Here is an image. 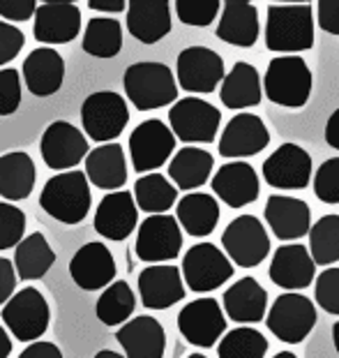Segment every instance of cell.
I'll return each instance as SVG.
<instances>
[{"mask_svg": "<svg viewBox=\"0 0 339 358\" xmlns=\"http://www.w3.org/2000/svg\"><path fill=\"white\" fill-rule=\"evenodd\" d=\"M314 299L321 310L339 317V266L319 273L314 282Z\"/></svg>", "mask_w": 339, "mask_h": 358, "instance_id": "44", "label": "cell"}, {"mask_svg": "<svg viewBox=\"0 0 339 358\" xmlns=\"http://www.w3.org/2000/svg\"><path fill=\"white\" fill-rule=\"evenodd\" d=\"M224 77V60L217 51L208 47H187L178 53L176 79L187 93L210 95L217 86H222Z\"/></svg>", "mask_w": 339, "mask_h": 358, "instance_id": "10", "label": "cell"}, {"mask_svg": "<svg viewBox=\"0 0 339 358\" xmlns=\"http://www.w3.org/2000/svg\"><path fill=\"white\" fill-rule=\"evenodd\" d=\"M310 252L316 266H330L339 262V215H323L312 224Z\"/></svg>", "mask_w": 339, "mask_h": 358, "instance_id": "40", "label": "cell"}, {"mask_svg": "<svg viewBox=\"0 0 339 358\" xmlns=\"http://www.w3.org/2000/svg\"><path fill=\"white\" fill-rule=\"evenodd\" d=\"M26 234V215L10 201H0V252L19 245Z\"/></svg>", "mask_w": 339, "mask_h": 358, "instance_id": "42", "label": "cell"}, {"mask_svg": "<svg viewBox=\"0 0 339 358\" xmlns=\"http://www.w3.org/2000/svg\"><path fill=\"white\" fill-rule=\"evenodd\" d=\"M42 210L63 224H79L93 206V194L84 171H65L51 178L40 194Z\"/></svg>", "mask_w": 339, "mask_h": 358, "instance_id": "4", "label": "cell"}, {"mask_svg": "<svg viewBox=\"0 0 339 358\" xmlns=\"http://www.w3.org/2000/svg\"><path fill=\"white\" fill-rule=\"evenodd\" d=\"M314 194L323 203L335 206L339 203V157L326 159L319 169L314 171Z\"/></svg>", "mask_w": 339, "mask_h": 358, "instance_id": "43", "label": "cell"}, {"mask_svg": "<svg viewBox=\"0 0 339 358\" xmlns=\"http://www.w3.org/2000/svg\"><path fill=\"white\" fill-rule=\"evenodd\" d=\"M263 86H261V74L252 63L238 60L231 67V72L226 74L220 88V100L226 109H252L261 102Z\"/></svg>", "mask_w": 339, "mask_h": 358, "instance_id": "30", "label": "cell"}, {"mask_svg": "<svg viewBox=\"0 0 339 358\" xmlns=\"http://www.w3.org/2000/svg\"><path fill=\"white\" fill-rule=\"evenodd\" d=\"M266 47L282 56H298L314 47L312 5H268Z\"/></svg>", "mask_w": 339, "mask_h": 358, "instance_id": "1", "label": "cell"}, {"mask_svg": "<svg viewBox=\"0 0 339 358\" xmlns=\"http://www.w3.org/2000/svg\"><path fill=\"white\" fill-rule=\"evenodd\" d=\"M273 358H298L293 352H280V354H275Z\"/></svg>", "mask_w": 339, "mask_h": 358, "instance_id": "56", "label": "cell"}, {"mask_svg": "<svg viewBox=\"0 0 339 358\" xmlns=\"http://www.w3.org/2000/svg\"><path fill=\"white\" fill-rule=\"evenodd\" d=\"M312 70L300 56L273 58L263 77V93L270 102L284 109H303L312 97Z\"/></svg>", "mask_w": 339, "mask_h": 358, "instance_id": "2", "label": "cell"}, {"mask_svg": "<svg viewBox=\"0 0 339 358\" xmlns=\"http://www.w3.org/2000/svg\"><path fill=\"white\" fill-rule=\"evenodd\" d=\"M187 358H208V356H203V354H190Z\"/></svg>", "mask_w": 339, "mask_h": 358, "instance_id": "57", "label": "cell"}, {"mask_svg": "<svg viewBox=\"0 0 339 358\" xmlns=\"http://www.w3.org/2000/svg\"><path fill=\"white\" fill-rule=\"evenodd\" d=\"M270 132L261 116L256 113H236L229 123H226L224 132L217 141V150L224 159H238L259 155L263 148H268Z\"/></svg>", "mask_w": 339, "mask_h": 358, "instance_id": "16", "label": "cell"}, {"mask_svg": "<svg viewBox=\"0 0 339 358\" xmlns=\"http://www.w3.org/2000/svg\"><path fill=\"white\" fill-rule=\"evenodd\" d=\"M35 0H0V17L7 21H28L37 14Z\"/></svg>", "mask_w": 339, "mask_h": 358, "instance_id": "47", "label": "cell"}, {"mask_svg": "<svg viewBox=\"0 0 339 358\" xmlns=\"http://www.w3.org/2000/svg\"><path fill=\"white\" fill-rule=\"evenodd\" d=\"M24 44H26V37L17 26L7 24V21H0V67L12 63L21 53V49H24Z\"/></svg>", "mask_w": 339, "mask_h": 358, "instance_id": "46", "label": "cell"}, {"mask_svg": "<svg viewBox=\"0 0 339 358\" xmlns=\"http://www.w3.org/2000/svg\"><path fill=\"white\" fill-rule=\"evenodd\" d=\"M17 289V273L10 259L0 257V308H5Z\"/></svg>", "mask_w": 339, "mask_h": 358, "instance_id": "49", "label": "cell"}, {"mask_svg": "<svg viewBox=\"0 0 339 358\" xmlns=\"http://www.w3.org/2000/svg\"><path fill=\"white\" fill-rule=\"evenodd\" d=\"M333 345H335V349H337V354H339V322L333 326Z\"/></svg>", "mask_w": 339, "mask_h": 358, "instance_id": "55", "label": "cell"}, {"mask_svg": "<svg viewBox=\"0 0 339 358\" xmlns=\"http://www.w3.org/2000/svg\"><path fill=\"white\" fill-rule=\"evenodd\" d=\"M268 331L286 345H298L316 326L314 301L300 292H286L277 296L266 317Z\"/></svg>", "mask_w": 339, "mask_h": 358, "instance_id": "5", "label": "cell"}, {"mask_svg": "<svg viewBox=\"0 0 339 358\" xmlns=\"http://www.w3.org/2000/svg\"><path fill=\"white\" fill-rule=\"evenodd\" d=\"M224 312L236 324H259L268 317V292L254 278L245 275L224 292Z\"/></svg>", "mask_w": 339, "mask_h": 358, "instance_id": "27", "label": "cell"}, {"mask_svg": "<svg viewBox=\"0 0 339 358\" xmlns=\"http://www.w3.org/2000/svg\"><path fill=\"white\" fill-rule=\"evenodd\" d=\"M222 245L231 264L240 268H254L270 255V236L259 217L238 215L233 222L226 224Z\"/></svg>", "mask_w": 339, "mask_h": 358, "instance_id": "9", "label": "cell"}, {"mask_svg": "<svg viewBox=\"0 0 339 358\" xmlns=\"http://www.w3.org/2000/svg\"><path fill=\"white\" fill-rule=\"evenodd\" d=\"M215 159L201 146H185L180 148L169 162V178L178 189H197L206 185L208 178H213Z\"/></svg>", "mask_w": 339, "mask_h": 358, "instance_id": "32", "label": "cell"}, {"mask_svg": "<svg viewBox=\"0 0 339 358\" xmlns=\"http://www.w3.org/2000/svg\"><path fill=\"white\" fill-rule=\"evenodd\" d=\"M81 123L88 134V139L104 143H113L123 134L125 125L130 123V109L125 104V97L113 90H100L88 95L81 106Z\"/></svg>", "mask_w": 339, "mask_h": 358, "instance_id": "6", "label": "cell"}, {"mask_svg": "<svg viewBox=\"0 0 339 358\" xmlns=\"http://www.w3.org/2000/svg\"><path fill=\"white\" fill-rule=\"evenodd\" d=\"M81 33V12L74 3H42L35 14V40L67 44Z\"/></svg>", "mask_w": 339, "mask_h": 358, "instance_id": "26", "label": "cell"}, {"mask_svg": "<svg viewBox=\"0 0 339 358\" xmlns=\"http://www.w3.org/2000/svg\"><path fill=\"white\" fill-rule=\"evenodd\" d=\"M134 308H137L134 292L125 280H118L102 292V296L97 299L95 312H97V319H100L104 326H120V324L125 326L127 319L132 317Z\"/></svg>", "mask_w": 339, "mask_h": 358, "instance_id": "38", "label": "cell"}, {"mask_svg": "<svg viewBox=\"0 0 339 358\" xmlns=\"http://www.w3.org/2000/svg\"><path fill=\"white\" fill-rule=\"evenodd\" d=\"M268 340L261 331L252 326H238L226 335L217 345V356L220 358H266Z\"/></svg>", "mask_w": 339, "mask_h": 358, "instance_id": "39", "label": "cell"}, {"mask_svg": "<svg viewBox=\"0 0 339 358\" xmlns=\"http://www.w3.org/2000/svg\"><path fill=\"white\" fill-rule=\"evenodd\" d=\"M125 95L139 111H153L178 100V79L164 63L143 60L125 70Z\"/></svg>", "mask_w": 339, "mask_h": 358, "instance_id": "3", "label": "cell"}, {"mask_svg": "<svg viewBox=\"0 0 339 358\" xmlns=\"http://www.w3.org/2000/svg\"><path fill=\"white\" fill-rule=\"evenodd\" d=\"M90 10H97V12H125V0H90L88 3Z\"/></svg>", "mask_w": 339, "mask_h": 358, "instance_id": "52", "label": "cell"}, {"mask_svg": "<svg viewBox=\"0 0 339 358\" xmlns=\"http://www.w3.org/2000/svg\"><path fill=\"white\" fill-rule=\"evenodd\" d=\"M183 271L171 264H155L141 271L139 275V296L143 308L167 310L185 299Z\"/></svg>", "mask_w": 339, "mask_h": 358, "instance_id": "21", "label": "cell"}, {"mask_svg": "<svg viewBox=\"0 0 339 358\" xmlns=\"http://www.w3.org/2000/svg\"><path fill=\"white\" fill-rule=\"evenodd\" d=\"M54 262H56L54 248L49 245V241L40 231L26 236L17 245V252H14V266H17V275L21 280L44 278L51 271Z\"/></svg>", "mask_w": 339, "mask_h": 358, "instance_id": "35", "label": "cell"}, {"mask_svg": "<svg viewBox=\"0 0 339 358\" xmlns=\"http://www.w3.org/2000/svg\"><path fill=\"white\" fill-rule=\"evenodd\" d=\"M118 345L125 358H164L167 352V333L155 317L141 315L116 331Z\"/></svg>", "mask_w": 339, "mask_h": 358, "instance_id": "24", "label": "cell"}, {"mask_svg": "<svg viewBox=\"0 0 339 358\" xmlns=\"http://www.w3.org/2000/svg\"><path fill=\"white\" fill-rule=\"evenodd\" d=\"M316 17L321 30L328 35H339V0H321L316 5Z\"/></svg>", "mask_w": 339, "mask_h": 358, "instance_id": "48", "label": "cell"}, {"mask_svg": "<svg viewBox=\"0 0 339 358\" xmlns=\"http://www.w3.org/2000/svg\"><path fill=\"white\" fill-rule=\"evenodd\" d=\"M263 217L280 241L293 243L300 241L303 236H310L312 231V208L310 203L296 196H282L270 194L266 201Z\"/></svg>", "mask_w": 339, "mask_h": 358, "instance_id": "20", "label": "cell"}, {"mask_svg": "<svg viewBox=\"0 0 339 358\" xmlns=\"http://www.w3.org/2000/svg\"><path fill=\"white\" fill-rule=\"evenodd\" d=\"M323 134H326L328 146L339 150V106L333 113H330V118H328V123H326V132H323Z\"/></svg>", "mask_w": 339, "mask_h": 358, "instance_id": "51", "label": "cell"}, {"mask_svg": "<svg viewBox=\"0 0 339 358\" xmlns=\"http://www.w3.org/2000/svg\"><path fill=\"white\" fill-rule=\"evenodd\" d=\"M312 178V155L298 143H282L263 162V180L275 189H305Z\"/></svg>", "mask_w": 339, "mask_h": 358, "instance_id": "15", "label": "cell"}, {"mask_svg": "<svg viewBox=\"0 0 339 358\" xmlns=\"http://www.w3.org/2000/svg\"><path fill=\"white\" fill-rule=\"evenodd\" d=\"M222 5L220 0H178L173 5L176 10V17L183 21L185 26H194V28H208L213 21L217 19V14H222Z\"/></svg>", "mask_w": 339, "mask_h": 358, "instance_id": "41", "label": "cell"}, {"mask_svg": "<svg viewBox=\"0 0 339 358\" xmlns=\"http://www.w3.org/2000/svg\"><path fill=\"white\" fill-rule=\"evenodd\" d=\"M215 35L222 42L231 44V47H254L261 35L259 10L252 3H245V0H229V3H224Z\"/></svg>", "mask_w": 339, "mask_h": 358, "instance_id": "25", "label": "cell"}, {"mask_svg": "<svg viewBox=\"0 0 339 358\" xmlns=\"http://www.w3.org/2000/svg\"><path fill=\"white\" fill-rule=\"evenodd\" d=\"M49 303L33 287L17 292L3 308L5 326L21 342H35L37 338H42L49 329Z\"/></svg>", "mask_w": 339, "mask_h": 358, "instance_id": "12", "label": "cell"}, {"mask_svg": "<svg viewBox=\"0 0 339 358\" xmlns=\"http://www.w3.org/2000/svg\"><path fill=\"white\" fill-rule=\"evenodd\" d=\"M21 104L19 72L12 67L0 70V116H12Z\"/></svg>", "mask_w": 339, "mask_h": 358, "instance_id": "45", "label": "cell"}, {"mask_svg": "<svg viewBox=\"0 0 339 358\" xmlns=\"http://www.w3.org/2000/svg\"><path fill=\"white\" fill-rule=\"evenodd\" d=\"M176 220L185 234L203 238V236L213 234L220 222V203L206 192H190L178 201Z\"/></svg>", "mask_w": 339, "mask_h": 358, "instance_id": "33", "label": "cell"}, {"mask_svg": "<svg viewBox=\"0 0 339 358\" xmlns=\"http://www.w3.org/2000/svg\"><path fill=\"white\" fill-rule=\"evenodd\" d=\"M210 185L217 199H222L229 208H245L259 199L261 192L259 173L245 159L222 164L210 178Z\"/></svg>", "mask_w": 339, "mask_h": 358, "instance_id": "18", "label": "cell"}, {"mask_svg": "<svg viewBox=\"0 0 339 358\" xmlns=\"http://www.w3.org/2000/svg\"><path fill=\"white\" fill-rule=\"evenodd\" d=\"M123 49V26L118 19H90L84 30V51L95 58H113Z\"/></svg>", "mask_w": 339, "mask_h": 358, "instance_id": "37", "label": "cell"}, {"mask_svg": "<svg viewBox=\"0 0 339 358\" xmlns=\"http://www.w3.org/2000/svg\"><path fill=\"white\" fill-rule=\"evenodd\" d=\"M40 153L49 169L65 171L88 157V139L79 127L70 125L67 120H56L44 129Z\"/></svg>", "mask_w": 339, "mask_h": 358, "instance_id": "17", "label": "cell"}, {"mask_svg": "<svg viewBox=\"0 0 339 358\" xmlns=\"http://www.w3.org/2000/svg\"><path fill=\"white\" fill-rule=\"evenodd\" d=\"M35 164L28 153L14 150L0 155V196L10 203L26 199L35 187Z\"/></svg>", "mask_w": 339, "mask_h": 358, "instance_id": "34", "label": "cell"}, {"mask_svg": "<svg viewBox=\"0 0 339 358\" xmlns=\"http://www.w3.org/2000/svg\"><path fill=\"white\" fill-rule=\"evenodd\" d=\"M137 257L148 264L173 262L183 250V229L178 220L171 215H150L139 224L137 234Z\"/></svg>", "mask_w": 339, "mask_h": 358, "instance_id": "14", "label": "cell"}, {"mask_svg": "<svg viewBox=\"0 0 339 358\" xmlns=\"http://www.w3.org/2000/svg\"><path fill=\"white\" fill-rule=\"evenodd\" d=\"M139 222V206L134 194L127 189L107 194L97 206L95 213V231L107 241H125Z\"/></svg>", "mask_w": 339, "mask_h": 358, "instance_id": "23", "label": "cell"}, {"mask_svg": "<svg viewBox=\"0 0 339 358\" xmlns=\"http://www.w3.org/2000/svg\"><path fill=\"white\" fill-rule=\"evenodd\" d=\"M176 150V134L173 129L157 118L143 120L130 134V159L134 171L146 176L167 162Z\"/></svg>", "mask_w": 339, "mask_h": 358, "instance_id": "11", "label": "cell"}, {"mask_svg": "<svg viewBox=\"0 0 339 358\" xmlns=\"http://www.w3.org/2000/svg\"><path fill=\"white\" fill-rule=\"evenodd\" d=\"M270 282L280 289L298 292L316 282V262L312 259L310 248L300 243H286L275 250L273 262L268 268Z\"/></svg>", "mask_w": 339, "mask_h": 358, "instance_id": "19", "label": "cell"}, {"mask_svg": "<svg viewBox=\"0 0 339 358\" xmlns=\"http://www.w3.org/2000/svg\"><path fill=\"white\" fill-rule=\"evenodd\" d=\"M169 123L176 139L185 141L187 146H199L215 141L222 111L201 97H183L169 109Z\"/></svg>", "mask_w": 339, "mask_h": 358, "instance_id": "7", "label": "cell"}, {"mask_svg": "<svg viewBox=\"0 0 339 358\" xmlns=\"http://www.w3.org/2000/svg\"><path fill=\"white\" fill-rule=\"evenodd\" d=\"M95 358H125V356L118 352H111V349H102V352L95 354Z\"/></svg>", "mask_w": 339, "mask_h": 358, "instance_id": "54", "label": "cell"}, {"mask_svg": "<svg viewBox=\"0 0 339 358\" xmlns=\"http://www.w3.org/2000/svg\"><path fill=\"white\" fill-rule=\"evenodd\" d=\"M12 354V340L10 335H7V331L0 326V358H7Z\"/></svg>", "mask_w": 339, "mask_h": 358, "instance_id": "53", "label": "cell"}, {"mask_svg": "<svg viewBox=\"0 0 339 358\" xmlns=\"http://www.w3.org/2000/svg\"><path fill=\"white\" fill-rule=\"evenodd\" d=\"M183 280L190 292L208 294L226 285L233 278L231 259L213 243H199L192 245L183 257Z\"/></svg>", "mask_w": 339, "mask_h": 358, "instance_id": "8", "label": "cell"}, {"mask_svg": "<svg viewBox=\"0 0 339 358\" xmlns=\"http://www.w3.org/2000/svg\"><path fill=\"white\" fill-rule=\"evenodd\" d=\"M19 358H63V352L54 342H33L19 354Z\"/></svg>", "mask_w": 339, "mask_h": 358, "instance_id": "50", "label": "cell"}, {"mask_svg": "<svg viewBox=\"0 0 339 358\" xmlns=\"http://www.w3.org/2000/svg\"><path fill=\"white\" fill-rule=\"evenodd\" d=\"M86 176L100 189L118 192L127 182V162L125 150L120 143H104L90 150L86 157Z\"/></svg>", "mask_w": 339, "mask_h": 358, "instance_id": "31", "label": "cell"}, {"mask_svg": "<svg viewBox=\"0 0 339 358\" xmlns=\"http://www.w3.org/2000/svg\"><path fill=\"white\" fill-rule=\"evenodd\" d=\"M70 275L74 285L84 292L111 287L116 278V259L104 243H86L70 262Z\"/></svg>", "mask_w": 339, "mask_h": 358, "instance_id": "22", "label": "cell"}, {"mask_svg": "<svg viewBox=\"0 0 339 358\" xmlns=\"http://www.w3.org/2000/svg\"><path fill=\"white\" fill-rule=\"evenodd\" d=\"M24 79L35 97H49L58 93L65 81L63 56L51 47L35 49L24 60Z\"/></svg>", "mask_w": 339, "mask_h": 358, "instance_id": "29", "label": "cell"}, {"mask_svg": "<svg viewBox=\"0 0 339 358\" xmlns=\"http://www.w3.org/2000/svg\"><path fill=\"white\" fill-rule=\"evenodd\" d=\"M180 335L199 349H210L220 345L226 335L224 308L215 299H197L180 310L178 315Z\"/></svg>", "mask_w": 339, "mask_h": 358, "instance_id": "13", "label": "cell"}, {"mask_svg": "<svg viewBox=\"0 0 339 358\" xmlns=\"http://www.w3.org/2000/svg\"><path fill=\"white\" fill-rule=\"evenodd\" d=\"M171 5L167 0H134L127 3V30L134 40L155 44L171 33Z\"/></svg>", "mask_w": 339, "mask_h": 358, "instance_id": "28", "label": "cell"}, {"mask_svg": "<svg viewBox=\"0 0 339 358\" xmlns=\"http://www.w3.org/2000/svg\"><path fill=\"white\" fill-rule=\"evenodd\" d=\"M134 199L143 213L164 215L169 208L178 206V187L162 173H146L134 182Z\"/></svg>", "mask_w": 339, "mask_h": 358, "instance_id": "36", "label": "cell"}]
</instances>
